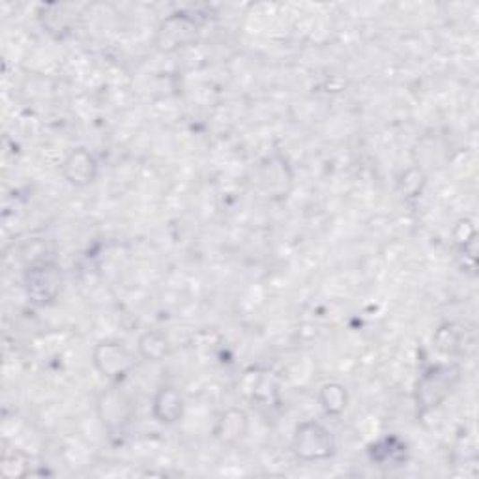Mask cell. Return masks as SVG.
<instances>
[{
  "label": "cell",
  "mask_w": 479,
  "mask_h": 479,
  "mask_svg": "<svg viewBox=\"0 0 479 479\" xmlns=\"http://www.w3.org/2000/svg\"><path fill=\"white\" fill-rule=\"evenodd\" d=\"M184 401L175 388H163L154 399V415L161 423H175L182 418Z\"/></svg>",
  "instance_id": "52a82bcc"
},
{
  "label": "cell",
  "mask_w": 479,
  "mask_h": 479,
  "mask_svg": "<svg viewBox=\"0 0 479 479\" xmlns=\"http://www.w3.org/2000/svg\"><path fill=\"white\" fill-rule=\"evenodd\" d=\"M321 405L328 414H341L346 406V391L339 384H326L321 389Z\"/></svg>",
  "instance_id": "30bf717a"
},
{
  "label": "cell",
  "mask_w": 479,
  "mask_h": 479,
  "mask_svg": "<svg viewBox=\"0 0 479 479\" xmlns=\"http://www.w3.org/2000/svg\"><path fill=\"white\" fill-rule=\"evenodd\" d=\"M459 367L439 365L427 371L418 384V403L423 410L439 406L451 388L459 382Z\"/></svg>",
  "instance_id": "7a4b0ae2"
},
{
  "label": "cell",
  "mask_w": 479,
  "mask_h": 479,
  "mask_svg": "<svg viewBox=\"0 0 479 479\" xmlns=\"http://www.w3.org/2000/svg\"><path fill=\"white\" fill-rule=\"evenodd\" d=\"M245 429H247V415L242 410H228L223 414V418L218 423L216 436L225 444H233L238 439H242Z\"/></svg>",
  "instance_id": "ba28073f"
},
{
  "label": "cell",
  "mask_w": 479,
  "mask_h": 479,
  "mask_svg": "<svg viewBox=\"0 0 479 479\" xmlns=\"http://www.w3.org/2000/svg\"><path fill=\"white\" fill-rule=\"evenodd\" d=\"M293 448L302 461H322L336 453V439L321 423L305 422L296 429Z\"/></svg>",
  "instance_id": "6da1fadb"
},
{
  "label": "cell",
  "mask_w": 479,
  "mask_h": 479,
  "mask_svg": "<svg viewBox=\"0 0 479 479\" xmlns=\"http://www.w3.org/2000/svg\"><path fill=\"white\" fill-rule=\"evenodd\" d=\"M195 23L187 17L175 15L171 19H167L159 29L158 36V46L161 51H175L178 47H184L185 44L195 38Z\"/></svg>",
  "instance_id": "5b68a950"
},
{
  "label": "cell",
  "mask_w": 479,
  "mask_h": 479,
  "mask_svg": "<svg viewBox=\"0 0 479 479\" xmlns=\"http://www.w3.org/2000/svg\"><path fill=\"white\" fill-rule=\"evenodd\" d=\"M60 269L55 264H39L30 268L27 274L29 296L38 305L51 304L60 290Z\"/></svg>",
  "instance_id": "277c9868"
},
{
  "label": "cell",
  "mask_w": 479,
  "mask_h": 479,
  "mask_svg": "<svg viewBox=\"0 0 479 479\" xmlns=\"http://www.w3.org/2000/svg\"><path fill=\"white\" fill-rule=\"evenodd\" d=\"M139 348L144 358L158 362L167 354V341L159 336V333H144L141 338Z\"/></svg>",
  "instance_id": "8fae6325"
},
{
  "label": "cell",
  "mask_w": 479,
  "mask_h": 479,
  "mask_svg": "<svg viewBox=\"0 0 479 479\" xmlns=\"http://www.w3.org/2000/svg\"><path fill=\"white\" fill-rule=\"evenodd\" d=\"M62 173H64V178L70 184L85 187L96 180L98 163L87 150L79 149L68 156L64 165H62Z\"/></svg>",
  "instance_id": "8992f818"
},
{
  "label": "cell",
  "mask_w": 479,
  "mask_h": 479,
  "mask_svg": "<svg viewBox=\"0 0 479 479\" xmlns=\"http://www.w3.org/2000/svg\"><path fill=\"white\" fill-rule=\"evenodd\" d=\"M94 364L103 377L122 379L132 371L133 358L132 354L118 343L106 341L99 343L94 350Z\"/></svg>",
  "instance_id": "3957f363"
},
{
  "label": "cell",
  "mask_w": 479,
  "mask_h": 479,
  "mask_svg": "<svg viewBox=\"0 0 479 479\" xmlns=\"http://www.w3.org/2000/svg\"><path fill=\"white\" fill-rule=\"evenodd\" d=\"M371 457L382 466H398L406 459V446L398 439H386L372 446Z\"/></svg>",
  "instance_id": "9c48e42d"
}]
</instances>
